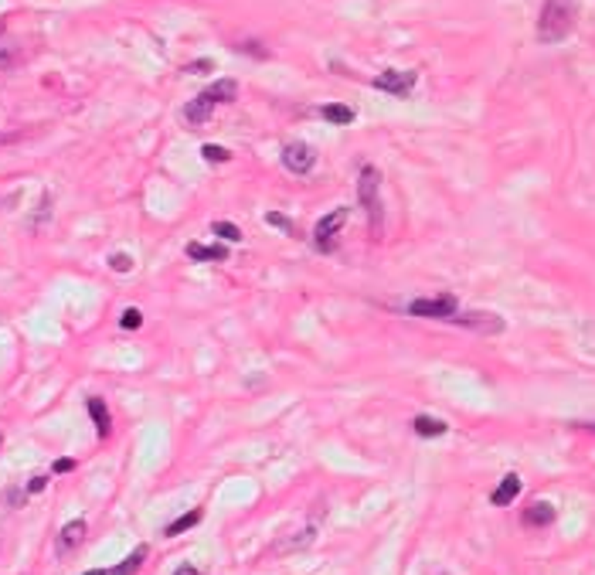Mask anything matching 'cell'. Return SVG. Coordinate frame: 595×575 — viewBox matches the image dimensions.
Returning <instances> with one entry per match:
<instances>
[{
    "label": "cell",
    "instance_id": "6da1fadb",
    "mask_svg": "<svg viewBox=\"0 0 595 575\" xmlns=\"http://www.w3.org/2000/svg\"><path fill=\"white\" fill-rule=\"evenodd\" d=\"M578 17V0H544L541 17H538V41L541 45H558L568 38Z\"/></svg>",
    "mask_w": 595,
    "mask_h": 575
},
{
    "label": "cell",
    "instance_id": "7a4b0ae2",
    "mask_svg": "<svg viewBox=\"0 0 595 575\" xmlns=\"http://www.w3.org/2000/svg\"><path fill=\"white\" fill-rule=\"evenodd\" d=\"M358 198H361V208L367 211V221H371V232L381 235L385 228V208H381V170L364 163L361 177H358Z\"/></svg>",
    "mask_w": 595,
    "mask_h": 575
},
{
    "label": "cell",
    "instance_id": "3957f363",
    "mask_svg": "<svg viewBox=\"0 0 595 575\" xmlns=\"http://www.w3.org/2000/svg\"><path fill=\"white\" fill-rule=\"evenodd\" d=\"M412 316H425V320H453V316L460 314V300L453 296V293H439V296H418L412 300L409 307H405Z\"/></svg>",
    "mask_w": 595,
    "mask_h": 575
},
{
    "label": "cell",
    "instance_id": "277c9868",
    "mask_svg": "<svg viewBox=\"0 0 595 575\" xmlns=\"http://www.w3.org/2000/svg\"><path fill=\"white\" fill-rule=\"evenodd\" d=\"M347 218H351V208H334L330 214H323V218L316 221V228H313V245H316V252H334V238L340 235V228L347 225Z\"/></svg>",
    "mask_w": 595,
    "mask_h": 575
},
{
    "label": "cell",
    "instance_id": "5b68a950",
    "mask_svg": "<svg viewBox=\"0 0 595 575\" xmlns=\"http://www.w3.org/2000/svg\"><path fill=\"white\" fill-rule=\"evenodd\" d=\"M415 82H418V72H415V68H405V72L385 68V72L374 75V89H381V92H388V96H398V99H409L412 89H415Z\"/></svg>",
    "mask_w": 595,
    "mask_h": 575
},
{
    "label": "cell",
    "instance_id": "8992f818",
    "mask_svg": "<svg viewBox=\"0 0 595 575\" xmlns=\"http://www.w3.org/2000/svg\"><path fill=\"white\" fill-rule=\"evenodd\" d=\"M313 163H316V150L303 140H293L283 147V167L289 174H310Z\"/></svg>",
    "mask_w": 595,
    "mask_h": 575
},
{
    "label": "cell",
    "instance_id": "52a82bcc",
    "mask_svg": "<svg viewBox=\"0 0 595 575\" xmlns=\"http://www.w3.org/2000/svg\"><path fill=\"white\" fill-rule=\"evenodd\" d=\"M449 323H460V327L480 330V334H500L504 330V320L497 314H456Z\"/></svg>",
    "mask_w": 595,
    "mask_h": 575
},
{
    "label": "cell",
    "instance_id": "ba28073f",
    "mask_svg": "<svg viewBox=\"0 0 595 575\" xmlns=\"http://www.w3.org/2000/svg\"><path fill=\"white\" fill-rule=\"evenodd\" d=\"M82 538H85V521L78 518V521H68L61 531H58V541H54V551L58 555H68L72 548L82 545Z\"/></svg>",
    "mask_w": 595,
    "mask_h": 575
},
{
    "label": "cell",
    "instance_id": "9c48e42d",
    "mask_svg": "<svg viewBox=\"0 0 595 575\" xmlns=\"http://www.w3.org/2000/svg\"><path fill=\"white\" fill-rule=\"evenodd\" d=\"M520 494V476L517 473H507L504 480H500V487L490 494V504L493 507H507V504H514Z\"/></svg>",
    "mask_w": 595,
    "mask_h": 575
},
{
    "label": "cell",
    "instance_id": "30bf717a",
    "mask_svg": "<svg viewBox=\"0 0 595 575\" xmlns=\"http://www.w3.org/2000/svg\"><path fill=\"white\" fill-rule=\"evenodd\" d=\"M85 409H89V416H92V422H96V432H99V436H109V432H112V416H109V405H105L99 395H92V398L85 402Z\"/></svg>",
    "mask_w": 595,
    "mask_h": 575
},
{
    "label": "cell",
    "instance_id": "8fae6325",
    "mask_svg": "<svg viewBox=\"0 0 595 575\" xmlns=\"http://www.w3.org/2000/svg\"><path fill=\"white\" fill-rule=\"evenodd\" d=\"M201 96H205V99H207L211 105L232 103L235 96H238V82H235V79H218L214 85H207V89L201 92Z\"/></svg>",
    "mask_w": 595,
    "mask_h": 575
},
{
    "label": "cell",
    "instance_id": "7c38bea8",
    "mask_svg": "<svg viewBox=\"0 0 595 575\" xmlns=\"http://www.w3.org/2000/svg\"><path fill=\"white\" fill-rule=\"evenodd\" d=\"M524 524H527V527H548V524H554V504L534 500V504L524 511Z\"/></svg>",
    "mask_w": 595,
    "mask_h": 575
},
{
    "label": "cell",
    "instance_id": "4fadbf2b",
    "mask_svg": "<svg viewBox=\"0 0 595 575\" xmlns=\"http://www.w3.org/2000/svg\"><path fill=\"white\" fill-rule=\"evenodd\" d=\"M412 429H415V436H422V439H436V436H446L449 432V425L436 416H415Z\"/></svg>",
    "mask_w": 595,
    "mask_h": 575
},
{
    "label": "cell",
    "instance_id": "5bb4252c",
    "mask_svg": "<svg viewBox=\"0 0 595 575\" xmlns=\"http://www.w3.org/2000/svg\"><path fill=\"white\" fill-rule=\"evenodd\" d=\"M187 256L198 262H225L228 259V249L225 245H201V242H191L187 245Z\"/></svg>",
    "mask_w": 595,
    "mask_h": 575
},
{
    "label": "cell",
    "instance_id": "9a60e30c",
    "mask_svg": "<svg viewBox=\"0 0 595 575\" xmlns=\"http://www.w3.org/2000/svg\"><path fill=\"white\" fill-rule=\"evenodd\" d=\"M211 112H214V105L207 103L205 96H198V99H191V103L184 105V116H187V123H194V126H201L211 119Z\"/></svg>",
    "mask_w": 595,
    "mask_h": 575
},
{
    "label": "cell",
    "instance_id": "2e32d148",
    "mask_svg": "<svg viewBox=\"0 0 595 575\" xmlns=\"http://www.w3.org/2000/svg\"><path fill=\"white\" fill-rule=\"evenodd\" d=\"M320 116H323L327 123H334V126L354 123V109H351V105H340V103H327L323 109H320Z\"/></svg>",
    "mask_w": 595,
    "mask_h": 575
},
{
    "label": "cell",
    "instance_id": "e0dca14e",
    "mask_svg": "<svg viewBox=\"0 0 595 575\" xmlns=\"http://www.w3.org/2000/svg\"><path fill=\"white\" fill-rule=\"evenodd\" d=\"M143 558H147V545H136L130 558H126V562H119V565H116L109 575H136V569L143 565Z\"/></svg>",
    "mask_w": 595,
    "mask_h": 575
},
{
    "label": "cell",
    "instance_id": "ac0fdd59",
    "mask_svg": "<svg viewBox=\"0 0 595 575\" xmlns=\"http://www.w3.org/2000/svg\"><path fill=\"white\" fill-rule=\"evenodd\" d=\"M198 521H201V507H194V511H187L184 518H177V521L167 527V538H177V534H184V531H191Z\"/></svg>",
    "mask_w": 595,
    "mask_h": 575
},
{
    "label": "cell",
    "instance_id": "d6986e66",
    "mask_svg": "<svg viewBox=\"0 0 595 575\" xmlns=\"http://www.w3.org/2000/svg\"><path fill=\"white\" fill-rule=\"evenodd\" d=\"M211 232H214L218 238H225V242H242V228L232 225V221H214Z\"/></svg>",
    "mask_w": 595,
    "mask_h": 575
},
{
    "label": "cell",
    "instance_id": "ffe728a7",
    "mask_svg": "<svg viewBox=\"0 0 595 575\" xmlns=\"http://www.w3.org/2000/svg\"><path fill=\"white\" fill-rule=\"evenodd\" d=\"M201 157L211 160V163H228L232 154H228L225 147H218V143H205V147H201Z\"/></svg>",
    "mask_w": 595,
    "mask_h": 575
},
{
    "label": "cell",
    "instance_id": "44dd1931",
    "mask_svg": "<svg viewBox=\"0 0 595 575\" xmlns=\"http://www.w3.org/2000/svg\"><path fill=\"white\" fill-rule=\"evenodd\" d=\"M119 323H123V330H136V327L143 323V314H140L136 307H126V310H123V316H119Z\"/></svg>",
    "mask_w": 595,
    "mask_h": 575
},
{
    "label": "cell",
    "instance_id": "7402d4cb",
    "mask_svg": "<svg viewBox=\"0 0 595 575\" xmlns=\"http://www.w3.org/2000/svg\"><path fill=\"white\" fill-rule=\"evenodd\" d=\"M265 221H269V225H276V228H283L286 235H293V232H296V225H293L286 214H279V211H269V214H265Z\"/></svg>",
    "mask_w": 595,
    "mask_h": 575
},
{
    "label": "cell",
    "instance_id": "603a6c76",
    "mask_svg": "<svg viewBox=\"0 0 595 575\" xmlns=\"http://www.w3.org/2000/svg\"><path fill=\"white\" fill-rule=\"evenodd\" d=\"M109 265H112L116 272H130V269H133V259L126 256V252H116V256H109Z\"/></svg>",
    "mask_w": 595,
    "mask_h": 575
},
{
    "label": "cell",
    "instance_id": "cb8c5ba5",
    "mask_svg": "<svg viewBox=\"0 0 595 575\" xmlns=\"http://www.w3.org/2000/svg\"><path fill=\"white\" fill-rule=\"evenodd\" d=\"M14 58H17V54H14V48H7V45H0V72H3L7 65H14Z\"/></svg>",
    "mask_w": 595,
    "mask_h": 575
},
{
    "label": "cell",
    "instance_id": "d4e9b609",
    "mask_svg": "<svg viewBox=\"0 0 595 575\" xmlns=\"http://www.w3.org/2000/svg\"><path fill=\"white\" fill-rule=\"evenodd\" d=\"M45 483H48V476H31V480H27V494H41Z\"/></svg>",
    "mask_w": 595,
    "mask_h": 575
},
{
    "label": "cell",
    "instance_id": "484cf974",
    "mask_svg": "<svg viewBox=\"0 0 595 575\" xmlns=\"http://www.w3.org/2000/svg\"><path fill=\"white\" fill-rule=\"evenodd\" d=\"M211 68H214V61H194V65H187L191 75H201V72H211Z\"/></svg>",
    "mask_w": 595,
    "mask_h": 575
},
{
    "label": "cell",
    "instance_id": "4316f807",
    "mask_svg": "<svg viewBox=\"0 0 595 575\" xmlns=\"http://www.w3.org/2000/svg\"><path fill=\"white\" fill-rule=\"evenodd\" d=\"M72 467H75L72 460H54V473H68Z\"/></svg>",
    "mask_w": 595,
    "mask_h": 575
},
{
    "label": "cell",
    "instance_id": "83f0119b",
    "mask_svg": "<svg viewBox=\"0 0 595 575\" xmlns=\"http://www.w3.org/2000/svg\"><path fill=\"white\" fill-rule=\"evenodd\" d=\"M174 575H205V572L194 569V565H181V569H174Z\"/></svg>",
    "mask_w": 595,
    "mask_h": 575
},
{
    "label": "cell",
    "instance_id": "f1b7e54d",
    "mask_svg": "<svg viewBox=\"0 0 595 575\" xmlns=\"http://www.w3.org/2000/svg\"><path fill=\"white\" fill-rule=\"evenodd\" d=\"M85 575H109V572H103V569H89Z\"/></svg>",
    "mask_w": 595,
    "mask_h": 575
},
{
    "label": "cell",
    "instance_id": "f546056e",
    "mask_svg": "<svg viewBox=\"0 0 595 575\" xmlns=\"http://www.w3.org/2000/svg\"><path fill=\"white\" fill-rule=\"evenodd\" d=\"M589 429H592V432H595V422H589Z\"/></svg>",
    "mask_w": 595,
    "mask_h": 575
},
{
    "label": "cell",
    "instance_id": "4dcf8cb0",
    "mask_svg": "<svg viewBox=\"0 0 595 575\" xmlns=\"http://www.w3.org/2000/svg\"><path fill=\"white\" fill-rule=\"evenodd\" d=\"M0 31H3V24H0Z\"/></svg>",
    "mask_w": 595,
    "mask_h": 575
},
{
    "label": "cell",
    "instance_id": "1f68e13d",
    "mask_svg": "<svg viewBox=\"0 0 595 575\" xmlns=\"http://www.w3.org/2000/svg\"><path fill=\"white\" fill-rule=\"evenodd\" d=\"M0 443H3V439H0Z\"/></svg>",
    "mask_w": 595,
    "mask_h": 575
}]
</instances>
